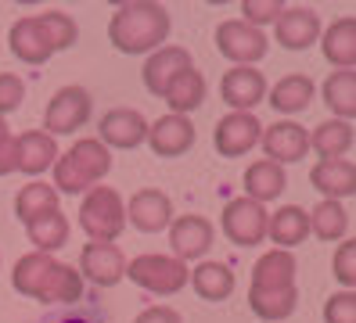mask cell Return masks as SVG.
<instances>
[{"label":"cell","mask_w":356,"mask_h":323,"mask_svg":"<svg viewBox=\"0 0 356 323\" xmlns=\"http://www.w3.org/2000/svg\"><path fill=\"white\" fill-rule=\"evenodd\" d=\"M216 51L227 58V61H234V65H248L252 69L256 61L266 58L270 51V40L263 36V29H252L248 22L241 18H227L216 26Z\"/></svg>","instance_id":"8992f818"},{"label":"cell","mask_w":356,"mask_h":323,"mask_svg":"<svg viewBox=\"0 0 356 323\" xmlns=\"http://www.w3.org/2000/svg\"><path fill=\"white\" fill-rule=\"evenodd\" d=\"M51 208H58V190H54L51 183H44V180L26 183L22 190H18V198H15V215H18L22 223L36 220V215H44V212H51Z\"/></svg>","instance_id":"e575fe53"},{"label":"cell","mask_w":356,"mask_h":323,"mask_svg":"<svg viewBox=\"0 0 356 323\" xmlns=\"http://www.w3.org/2000/svg\"><path fill=\"white\" fill-rule=\"evenodd\" d=\"M306 233H309V212H306V208L284 205V208H277V212H270L266 237H270V241H274L281 251H291L296 245H302Z\"/></svg>","instance_id":"7402d4cb"},{"label":"cell","mask_w":356,"mask_h":323,"mask_svg":"<svg viewBox=\"0 0 356 323\" xmlns=\"http://www.w3.org/2000/svg\"><path fill=\"white\" fill-rule=\"evenodd\" d=\"M127 223H134V230H140V233H162V230H170V223H173V201H170V194H162L155 187L137 190L134 198L127 201Z\"/></svg>","instance_id":"7c38bea8"},{"label":"cell","mask_w":356,"mask_h":323,"mask_svg":"<svg viewBox=\"0 0 356 323\" xmlns=\"http://www.w3.org/2000/svg\"><path fill=\"white\" fill-rule=\"evenodd\" d=\"M97 140L104 147H115V151H134L148 140V119L137 108H112V112L101 115Z\"/></svg>","instance_id":"9c48e42d"},{"label":"cell","mask_w":356,"mask_h":323,"mask_svg":"<svg viewBox=\"0 0 356 323\" xmlns=\"http://www.w3.org/2000/svg\"><path fill=\"white\" fill-rule=\"evenodd\" d=\"M162 101L170 104V115H191L195 108H202V101H205V76L198 72V69H187V72H180L170 86H165V94H162Z\"/></svg>","instance_id":"4316f807"},{"label":"cell","mask_w":356,"mask_h":323,"mask_svg":"<svg viewBox=\"0 0 356 323\" xmlns=\"http://www.w3.org/2000/svg\"><path fill=\"white\" fill-rule=\"evenodd\" d=\"M127 276L134 280L137 288L152 291V295H177L187 288V276H191V270H187V263H180V258L173 255H137L134 263H127Z\"/></svg>","instance_id":"277c9868"},{"label":"cell","mask_w":356,"mask_h":323,"mask_svg":"<svg viewBox=\"0 0 356 323\" xmlns=\"http://www.w3.org/2000/svg\"><path fill=\"white\" fill-rule=\"evenodd\" d=\"M296 306H299V288H281V291H252L248 288V309L266 323L288 320L296 313Z\"/></svg>","instance_id":"d6a6232c"},{"label":"cell","mask_w":356,"mask_h":323,"mask_svg":"<svg viewBox=\"0 0 356 323\" xmlns=\"http://www.w3.org/2000/svg\"><path fill=\"white\" fill-rule=\"evenodd\" d=\"M331 270L346 284V291H353V284H356V241L339 245V251H334V258H331Z\"/></svg>","instance_id":"60d3db41"},{"label":"cell","mask_w":356,"mask_h":323,"mask_svg":"<svg viewBox=\"0 0 356 323\" xmlns=\"http://www.w3.org/2000/svg\"><path fill=\"white\" fill-rule=\"evenodd\" d=\"M266 220L270 212L252 201V198H234L223 205V215H220V230L230 245L238 248H256L266 241Z\"/></svg>","instance_id":"5b68a950"},{"label":"cell","mask_w":356,"mask_h":323,"mask_svg":"<svg viewBox=\"0 0 356 323\" xmlns=\"http://www.w3.org/2000/svg\"><path fill=\"white\" fill-rule=\"evenodd\" d=\"M22 101H26V83L11 72H0V119L8 112H18Z\"/></svg>","instance_id":"ab89813d"},{"label":"cell","mask_w":356,"mask_h":323,"mask_svg":"<svg viewBox=\"0 0 356 323\" xmlns=\"http://www.w3.org/2000/svg\"><path fill=\"white\" fill-rule=\"evenodd\" d=\"M187 280H191L195 295L205 301H227L234 295V273L227 263H198Z\"/></svg>","instance_id":"f1b7e54d"},{"label":"cell","mask_w":356,"mask_h":323,"mask_svg":"<svg viewBox=\"0 0 356 323\" xmlns=\"http://www.w3.org/2000/svg\"><path fill=\"white\" fill-rule=\"evenodd\" d=\"M54 263H58V258H54V255H44V251L22 255V258L15 263V270H11V288H15L18 295H26V298H40V291H44Z\"/></svg>","instance_id":"cb8c5ba5"},{"label":"cell","mask_w":356,"mask_h":323,"mask_svg":"<svg viewBox=\"0 0 356 323\" xmlns=\"http://www.w3.org/2000/svg\"><path fill=\"white\" fill-rule=\"evenodd\" d=\"M165 36H170V11L155 0L119 4L108 18V40L122 54H152L165 47Z\"/></svg>","instance_id":"6da1fadb"},{"label":"cell","mask_w":356,"mask_h":323,"mask_svg":"<svg viewBox=\"0 0 356 323\" xmlns=\"http://www.w3.org/2000/svg\"><path fill=\"white\" fill-rule=\"evenodd\" d=\"M296 255L270 248L259 255V263L252 266V291H281V288H296Z\"/></svg>","instance_id":"d6986e66"},{"label":"cell","mask_w":356,"mask_h":323,"mask_svg":"<svg viewBox=\"0 0 356 323\" xmlns=\"http://www.w3.org/2000/svg\"><path fill=\"white\" fill-rule=\"evenodd\" d=\"M263 151L270 162L277 165H288V162H302L306 151H309V133L306 126L299 122H274V126H263V137H259Z\"/></svg>","instance_id":"4fadbf2b"},{"label":"cell","mask_w":356,"mask_h":323,"mask_svg":"<svg viewBox=\"0 0 356 323\" xmlns=\"http://www.w3.org/2000/svg\"><path fill=\"white\" fill-rule=\"evenodd\" d=\"M36 301H54V306H76V301H83V276L76 266L69 263H54L51 276L44 291H40Z\"/></svg>","instance_id":"1f68e13d"},{"label":"cell","mask_w":356,"mask_h":323,"mask_svg":"<svg viewBox=\"0 0 356 323\" xmlns=\"http://www.w3.org/2000/svg\"><path fill=\"white\" fill-rule=\"evenodd\" d=\"M284 11V4L281 0H245L241 4V22H248L252 29H259V26H266V22H274L277 15Z\"/></svg>","instance_id":"f35d334b"},{"label":"cell","mask_w":356,"mask_h":323,"mask_svg":"<svg viewBox=\"0 0 356 323\" xmlns=\"http://www.w3.org/2000/svg\"><path fill=\"white\" fill-rule=\"evenodd\" d=\"M321 47H324V58L334 65V69H353V61H356V18L353 15L334 18L324 29Z\"/></svg>","instance_id":"d4e9b609"},{"label":"cell","mask_w":356,"mask_h":323,"mask_svg":"<svg viewBox=\"0 0 356 323\" xmlns=\"http://www.w3.org/2000/svg\"><path fill=\"white\" fill-rule=\"evenodd\" d=\"M8 137H11V129H8V122H4V119H0V140H8Z\"/></svg>","instance_id":"ee69618b"},{"label":"cell","mask_w":356,"mask_h":323,"mask_svg":"<svg viewBox=\"0 0 356 323\" xmlns=\"http://www.w3.org/2000/svg\"><path fill=\"white\" fill-rule=\"evenodd\" d=\"M309 147L321 155V162L327 158H346L353 151V126L342 119H327L309 133Z\"/></svg>","instance_id":"4dcf8cb0"},{"label":"cell","mask_w":356,"mask_h":323,"mask_svg":"<svg viewBox=\"0 0 356 323\" xmlns=\"http://www.w3.org/2000/svg\"><path fill=\"white\" fill-rule=\"evenodd\" d=\"M69 220H65V212L61 208H51L44 215H36V220L26 223V233H29V241L36 245V251H44V255H54L58 248H65L69 245Z\"/></svg>","instance_id":"83f0119b"},{"label":"cell","mask_w":356,"mask_h":323,"mask_svg":"<svg viewBox=\"0 0 356 323\" xmlns=\"http://www.w3.org/2000/svg\"><path fill=\"white\" fill-rule=\"evenodd\" d=\"M220 97H223V104L234 108V112H252V108L266 97V76L248 69V65H234V69L223 72V79H220Z\"/></svg>","instance_id":"9a60e30c"},{"label":"cell","mask_w":356,"mask_h":323,"mask_svg":"<svg viewBox=\"0 0 356 323\" xmlns=\"http://www.w3.org/2000/svg\"><path fill=\"white\" fill-rule=\"evenodd\" d=\"M324 104L342 122L356 115V69H339L324 79Z\"/></svg>","instance_id":"f546056e"},{"label":"cell","mask_w":356,"mask_h":323,"mask_svg":"<svg viewBox=\"0 0 356 323\" xmlns=\"http://www.w3.org/2000/svg\"><path fill=\"white\" fill-rule=\"evenodd\" d=\"M8 47H11V54H15L18 61H26V65H44V61L54 54L51 43H47V36H44V29H40L36 15L15 22L11 33H8Z\"/></svg>","instance_id":"44dd1931"},{"label":"cell","mask_w":356,"mask_h":323,"mask_svg":"<svg viewBox=\"0 0 356 323\" xmlns=\"http://www.w3.org/2000/svg\"><path fill=\"white\" fill-rule=\"evenodd\" d=\"M36 323H108L101 306H90V301H76V306H58L51 313H44Z\"/></svg>","instance_id":"8d00e7d4"},{"label":"cell","mask_w":356,"mask_h":323,"mask_svg":"<svg viewBox=\"0 0 356 323\" xmlns=\"http://www.w3.org/2000/svg\"><path fill=\"white\" fill-rule=\"evenodd\" d=\"M313 190L324 194V201H342L356 194V165L349 158H327L309 169Z\"/></svg>","instance_id":"ac0fdd59"},{"label":"cell","mask_w":356,"mask_h":323,"mask_svg":"<svg viewBox=\"0 0 356 323\" xmlns=\"http://www.w3.org/2000/svg\"><path fill=\"white\" fill-rule=\"evenodd\" d=\"M309 104H313V79L302 72H291V76L277 79L274 90H270V108L281 115H299Z\"/></svg>","instance_id":"484cf974"},{"label":"cell","mask_w":356,"mask_h":323,"mask_svg":"<svg viewBox=\"0 0 356 323\" xmlns=\"http://www.w3.org/2000/svg\"><path fill=\"white\" fill-rule=\"evenodd\" d=\"M349 230V212L342 201H321L317 208H309V233H317L321 241H342Z\"/></svg>","instance_id":"836d02e7"},{"label":"cell","mask_w":356,"mask_h":323,"mask_svg":"<svg viewBox=\"0 0 356 323\" xmlns=\"http://www.w3.org/2000/svg\"><path fill=\"white\" fill-rule=\"evenodd\" d=\"M213 237H216V226L205 220L198 212H187V215H177L170 223V245H173V258L180 263H191V258H202L209 248H213Z\"/></svg>","instance_id":"8fae6325"},{"label":"cell","mask_w":356,"mask_h":323,"mask_svg":"<svg viewBox=\"0 0 356 323\" xmlns=\"http://www.w3.org/2000/svg\"><path fill=\"white\" fill-rule=\"evenodd\" d=\"M18 169V144L15 137L0 140V176H11V172Z\"/></svg>","instance_id":"7bdbcfd3"},{"label":"cell","mask_w":356,"mask_h":323,"mask_svg":"<svg viewBox=\"0 0 356 323\" xmlns=\"http://www.w3.org/2000/svg\"><path fill=\"white\" fill-rule=\"evenodd\" d=\"M288 187V176H284V165L270 162V158H259L245 169V198H252L259 205L281 198Z\"/></svg>","instance_id":"603a6c76"},{"label":"cell","mask_w":356,"mask_h":323,"mask_svg":"<svg viewBox=\"0 0 356 323\" xmlns=\"http://www.w3.org/2000/svg\"><path fill=\"white\" fill-rule=\"evenodd\" d=\"M148 144L159 158H180L195 144V126L184 115H162L159 122H148Z\"/></svg>","instance_id":"e0dca14e"},{"label":"cell","mask_w":356,"mask_h":323,"mask_svg":"<svg viewBox=\"0 0 356 323\" xmlns=\"http://www.w3.org/2000/svg\"><path fill=\"white\" fill-rule=\"evenodd\" d=\"M15 144H18V172H26V176H40L58 162V144L44 129H26L22 137H15Z\"/></svg>","instance_id":"ffe728a7"},{"label":"cell","mask_w":356,"mask_h":323,"mask_svg":"<svg viewBox=\"0 0 356 323\" xmlns=\"http://www.w3.org/2000/svg\"><path fill=\"white\" fill-rule=\"evenodd\" d=\"M274 33H277V43L288 51H306L321 40V15L313 8H284L277 18H274Z\"/></svg>","instance_id":"5bb4252c"},{"label":"cell","mask_w":356,"mask_h":323,"mask_svg":"<svg viewBox=\"0 0 356 323\" xmlns=\"http://www.w3.org/2000/svg\"><path fill=\"white\" fill-rule=\"evenodd\" d=\"M79 226L90 241L112 245L115 237L127 230V205H122L119 190L112 187H90L87 198L79 205Z\"/></svg>","instance_id":"3957f363"},{"label":"cell","mask_w":356,"mask_h":323,"mask_svg":"<svg viewBox=\"0 0 356 323\" xmlns=\"http://www.w3.org/2000/svg\"><path fill=\"white\" fill-rule=\"evenodd\" d=\"M187 69H195V61H191V51L187 47H159L152 51V58L144 61V86H148V94L162 97L165 94V86H170L180 72Z\"/></svg>","instance_id":"2e32d148"},{"label":"cell","mask_w":356,"mask_h":323,"mask_svg":"<svg viewBox=\"0 0 356 323\" xmlns=\"http://www.w3.org/2000/svg\"><path fill=\"white\" fill-rule=\"evenodd\" d=\"M324 323H356V295L339 291L324 301Z\"/></svg>","instance_id":"74e56055"},{"label":"cell","mask_w":356,"mask_h":323,"mask_svg":"<svg viewBox=\"0 0 356 323\" xmlns=\"http://www.w3.org/2000/svg\"><path fill=\"white\" fill-rule=\"evenodd\" d=\"M79 276H87L97 288H115L122 276H127V255L119 245H101L90 241L79 251Z\"/></svg>","instance_id":"30bf717a"},{"label":"cell","mask_w":356,"mask_h":323,"mask_svg":"<svg viewBox=\"0 0 356 323\" xmlns=\"http://www.w3.org/2000/svg\"><path fill=\"white\" fill-rule=\"evenodd\" d=\"M134 323H184V320L173 306H148Z\"/></svg>","instance_id":"b9f144b4"},{"label":"cell","mask_w":356,"mask_h":323,"mask_svg":"<svg viewBox=\"0 0 356 323\" xmlns=\"http://www.w3.org/2000/svg\"><path fill=\"white\" fill-rule=\"evenodd\" d=\"M36 22H40V29H44L51 51H69L79 36L76 18L65 15V11H44V15H36Z\"/></svg>","instance_id":"d590c367"},{"label":"cell","mask_w":356,"mask_h":323,"mask_svg":"<svg viewBox=\"0 0 356 323\" xmlns=\"http://www.w3.org/2000/svg\"><path fill=\"white\" fill-rule=\"evenodd\" d=\"M259 137H263V122L252 112H230L216 122L213 144L223 158H241L259 144Z\"/></svg>","instance_id":"ba28073f"},{"label":"cell","mask_w":356,"mask_h":323,"mask_svg":"<svg viewBox=\"0 0 356 323\" xmlns=\"http://www.w3.org/2000/svg\"><path fill=\"white\" fill-rule=\"evenodd\" d=\"M54 169V190L58 194H87L90 187H97L112 169V151L104 147L97 137H83L76 140L65 155H58Z\"/></svg>","instance_id":"7a4b0ae2"},{"label":"cell","mask_w":356,"mask_h":323,"mask_svg":"<svg viewBox=\"0 0 356 323\" xmlns=\"http://www.w3.org/2000/svg\"><path fill=\"white\" fill-rule=\"evenodd\" d=\"M90 108H94L90 90H83V86H61L44 108V133H51V137L76 133V129L87 126Z\"/></svg>","instance_id":"52a82bcc"}]
</instances>
